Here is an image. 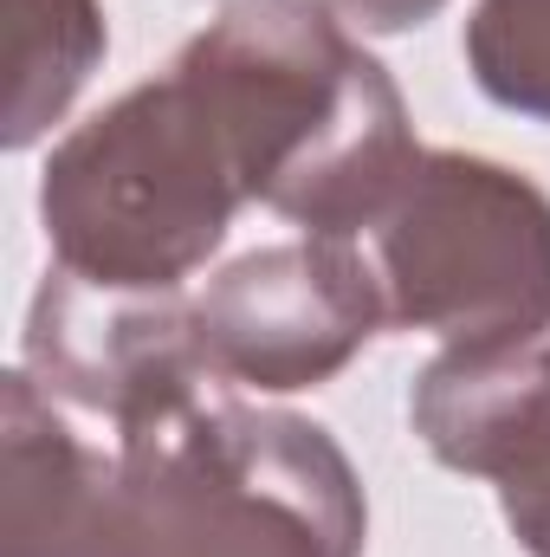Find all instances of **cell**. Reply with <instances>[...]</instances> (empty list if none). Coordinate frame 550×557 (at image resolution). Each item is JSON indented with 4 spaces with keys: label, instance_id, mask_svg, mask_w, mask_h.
<instances>
[{
    "label": "cell",
    "instance_id": "cell-1",
    "mask_svg": "<svg viewBox=\"0 0 550 557\" xmlns=\"http://www.w3.org/2000/svg\"><path fill=\"white\" fill-rule=\"evenodd\" d=\"M182 65L221 111L247 195L304 234L357 240L421 156L396 78L324 0H234Z\"/></svg>",
    "mask_w": 550,
    "mask_h": 557
},
{
    "label": "cell",
    "instance_id": "cell-2",
    "mask_svg": "<svg viewBox=\"0 0 550 557\" xmlns=\"http://www.w3.org/2000/svg\"><path fill=\"white\" fill-rule=\"evenodd\" d=\"M370 506L330 428L201 396L117 434V557H363Z\"/></svg>",
    "mask_w": 550,
    "mask_h": 557
},
{
    "label": "cell",
    "instance_id": "cell-3",
    "mask_svg": "<svg viewBox=\"0 0 550 557\" xmlns=\"http://www.w3.org/2000/svg\"><path fill=\"white\" fill-rule=\"evenodd\" d=\"M247 201L227 124L182 59L78 124L39 175L52 267L124 292H182Z\"/></svg>",
    "mask_w": 550,
    "mask_h": 557
},
{
    "label": "cell",
    "instance_id": "cell-4",
    "mask_svg": "<svg viewBox=\"0 0 550 557\" xmlns=\"http://www.w3.org/2000/svg\"><path fill=\"white\" fill-rule=\"evenodd\" d=\"M389 324L447 350H512L550 331V195L466 149H421L389 208L357 234Z\"/></svg>",
    "mask_w": 550,
    "mask_h": 557
},
{
    "label": "cell",
    "instance_id": "cell-5",
    "mask_svg": "<svg viewBox=\"0 0 550 557\" xmlns=\"http://www.w3.org/2000/svg\"><path fill=\"white\" fill-rule=\"evenodd\" d=\"M389 324L383 278L363 240L304 234L260 247L208 278L195 298V337L214 383L291 396L330 383Z\"/></svg>",
    "mask_w": 550,
    "mask_h": 557
},
{
    "label": "cell",
    "instance_id": "cell-6",
    "mask_svg": "<svg viewBox=\"0 0 550 557\" xmlns=\"http://www.w3.org/2000/svg\"><path fill=\"white\" fill-rule=\"evenodd\" d=\"M26 376L117 434L182 416L201 403L208 357L195 337V298L124 292L52 267L26 311Z\"/></svg>",
    "mask_w": 550,
    "mask_h": 557
},
{
    "label": "cell",
    "instance_id": "cell-7",
    "mask_svg": "<svg viewBox=\"0 0 550 557\" xmlns=\"http://www.w3.org/2000/svg\"><path fill=\"white\" fill-rule=\"evenodd\" d=\"M421 447L499 486L505 525L532 557H550V344L440 350L409 396Z\"/></svg>",
    "mask_w": 550,
    "mask_h": 557
},
{
    "label": "cell",
    "instance_id": "cell-8",
    "mask_svg": "<svg viewBox=\"0 0 550 557\" xmlns=\"http://www.w3.org/2000/svg\"><path fill=\"white\" fill-rule=\"evenodd\" d=\"M0 557H117V454L78 441L26 370L0 421Z\"/></svg>",
    "mask_w": 550,
    "mask_h": 557
},
{
    "label": "cell",
    "instance_id": "cell-9",
    "mask_svg": "<svg viewBox=\"0 0 550 557\" xmlns=\"http://www.w3.org/2000/svg\"><path fill=\"white\" fill-rule=\"evenodd\" d=\"M111 46L98 0H7V149L46 137Z\"/></svg>",
    "mask_w": 550,
    "mask_h": 557
},
{
    "label": "cell",
    "instance_id": "cell-10",
    "mask_svg": "<svg viewBox=\"0 0 550 557\" xmlns=\"http://www.w3.org/2000/svg\"><path fill=\"white\" fill-rule=\"evenodd\" d=\"M473 85L532 124H550V0H479L466 20Z\"/></svg>",
    "mask_w": 550,
    "mask_h": 557
},
{
    "label": "cell",
    "instance_id": "cell-11",
    "mask_svg": "<svg viewBox=\"0 0 550 557\" xmlns=\"http://www.w3.org/2000/svg\"><path fill=\"white\" fill-rule=\"evenodd\" d=\"M324 7H337L363 33H409V26H427L447 0H324Z\"/></svg>",
    "mask_w": 550,
    "mask_h": 557
}]
</instances>
